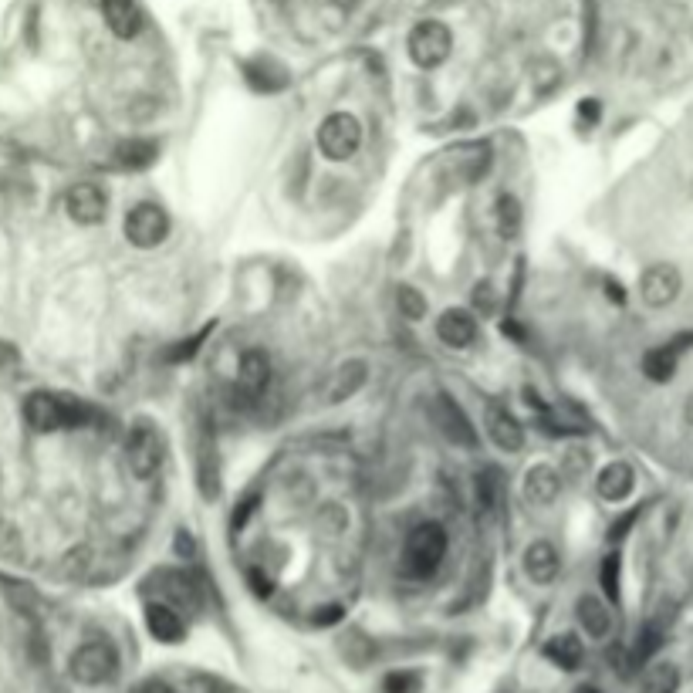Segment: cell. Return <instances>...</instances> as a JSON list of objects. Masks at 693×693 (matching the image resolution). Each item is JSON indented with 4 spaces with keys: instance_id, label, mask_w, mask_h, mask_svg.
<instances>
[{
    "instance_id": "26",
    "label": "cell",
    "mask_w": 693,
    "mask_h": 693,
    "mask_svg": "<svg viewBox=\"0 0 693 693\" xmlns=\"http://www.w3.org/2000/svg\"><path fill=\"white\" fill-rule=\"evenodd\" d=\"M677 687H680V673L673 663H656L643 677V693H677Z\"/></svg>"
},
{
    "instance_id": "12",
    "label": "cell",
    "mask_w": 693,
    "mask_h": 693,
    "mask_svg": "<svg viewBox=\"0 0 693 693\" xmlns=\"http://www.w3.org/2000/svg\"><path fill=\"white\" fill-rule=\"evenodd\" d=\"M437 339L447 349H470L477 339V318L467 308H447L437 318Z\"/></svg>"
},
{
    "instance_id": "16",
    "label": "cell",
    "mask_w": 693,
    "mask_h": 693,
    "mask_svg": "<svg viewBox=\"0 0 693 693\" xmlns=\"http://www.w3.org/2000/svg\"><path fill=\"white\" fill-rule=\"evenodd\" d=\"M153 582L159 585V595H163L166 602H173V606H180V609H197L200 606V589H197V582H193L190 575L163 568V572L153 575Z\"/></svg>"
},
{
    "instance_id": "21",
    "label": "cell",
    "mask_w": 693,
    "mask_h": 693,
    "mask_svg": "<svg viewBox=\"0 0 693 693\" xmlns=\"http://www.w3.org/2000/svg\"><path fill=\"white\" fill-rule=\"evenodd\" d=\"M244 75H247V82H251V88H257V92H281V88L288 85L284 68L278 65V61H271V58L247 61Z\"/></svg>"
},
{
    "instance_id": "15",
    "label": "cell",
    "mask_w": 693,
    "mask_h": 693,
    "mask_svg": "<svg viewBox=\"0 0 693 693\" xmlns=\"http://www.w3.org/2000/svg\"><path fill=\"white\" fill-rule=\"evenodd\" d=\"M102 17L115 38L129 41L142 31V11L136 0H102Z\"/></svg>"
},
{
    "instance_id": "45",
    "label": "cell",
    "mask_w": 693,
    "mask_h": 693,
    "mask_svg": "<svg viewBox=\"0 0 693 693\" xmlns=\"http://www.w3.org/2000/svg\"><path fill=\"white\" fill-rule=\"evenodd\" d=\"M690 193H693V183H690Z\"/></svg>"
},
{
    "instance_id": "34",
    "label": "cell",
    "mask_w": 693,
    "mask_h": 693,
    "mask_svg": "<svg viewBox=\"0 0 693 693\" xmlns=\"http://www.w3.org/2000/svg\"><path fill=\"white\" fill-rule=\"evenodd\" d=\"M636 518H639V508L626 511V514H623V518H619V521H612V528H609V538H612V541L626 538V535H629V528H633V524H636Z\"/></svg>"
},
{
    "instance_id": "30",
    "label": "cell",
    "mask_w": 693,
    "mask_h": 693,
    "mask_svg": "<svg viewBox=\"0 0 693 693\" xmlns=\"http://www.w3.org/2000/svg\"><path fill=\"white\" fill-rule=\"evenodd\" d=\"M599 582L609 602H619V555H606L599 568Z\"/></svg>"
},
{
    "instance_id": "6",
    "label": "cell",
    "mask_w": 693,
    "mask_h": 693,
    "mask_svg": "<svg viewBox=\"0 0 693 693\" xmlns=\"http://www.w3.org/2000/svg\"><path fill=\"white\" fill-rule=\"evenodd\" d=\"M406 48H410V58L420 68H440L443 61L450 58V48H453L450 28H447V24H440V21H420L410 31Z\"/></svg>"
},
{
    "instance_id": "33",
    "label": "cell",
    "mask_w": 693,
    "mask_h": 693,
    "mask_svg": "<svg viewBox=\"0 0 693 693\" xmlns=\"http://www.w3.org/2000/svg\"><path fill=\"white\" fill-rule=\"evenodd\" d=\"M497 491H501V481H497V470L487 467L484 477H477V494H481V504L484 511H494L497 504Z\"/></svg>"
},
{
    "instance_id": "24",
    "label": "cell",
    "mask_w": 693,
    "mask_h": 693,
    "mask_svg": "<svg viewBox=\"0 0 693 693\" xmlns=\"http://www.w3.org/2000/svg\"><path fill=\"white\" fill-rule=\"evenodd\" d=\"M677 362H680V352L666 342L660 349H650L643 355V372H646V379H653V382H670L673 372H677Z\"/></svg>"
},
{
    "instance_id": "29",
    "label": "cell",
    "mask_w": 693,
    "mask_h": 693,
    "mask_svg": "<svg viewBox=\"0 0 693 693\" xmlns=\"http://www.w3.org/2000/svg\"><path fill=\"white\" fill-rule=\"evenodd\" d=\"M210 332H213V322L210 325H203L193 339H186V342H176L173 349H166V362H186V359H193V355L200 352V345L210 339Z\"/></svg>"
},
{
    "instance_id": "19",
    "label": "cell",
    "mask_w": 693,
    "mask_h": 693,
    "mask_svg": "<svg viewBox=\"0 0 693 693\" xmlns=\"http://www.w3.org/2000/svg\"><path fill=\"white\" fill-rule=\"evenodd\" d=\"M524 572H528V579L535 585H552L555 575H558L555 545H548V541H535V545H528V552H524Z\"/></svg>"
},
{
    "instance_id": "11",
    "label": "cell",
    "mask_w": 693,
    "mask_h": 693,
    "mask_svg": "<svg viewBox=\"0 0 693 693\" xmlns=\"http://www.w3.org/2000/svg\"><path fill=\"white\" fill-rule=\"evenodd\" d=\"M65 210L75 224L95 227V224H102V217H105V193L95 183H75L65 193Z\"/></svg>"
},
{
    "instance_id": "38",
    "label": "cell",
    "mask_w": 693,
    "mask_h": 693,
    "mask_svg": "<svg viewBox=\"0 0 693 693\" xmlns=\"http://www.w3.org/2000/svg\"><path fill=\"white\" fill-rule=\"evenodd\" d=\"M254 508H257V494H251V497H247V501H241V504H237V511H234V521H230V524H234V531H237V528H244V524H247V518H251V514H254Z\"/></svg>"
},
{
    "instance_id": "9",
    "label": "cell",
    "mask_w": 693,
    "mask_h": 693,
    "mask_svg": "<svg viewBox=\"0 0 693 693\" xmlns=\"http://www.w3.org/2000/svg\"><path fill=\"white\" fill-rule=\"evenodd\" d=\"M430 416H433V423H437V430L453 443V447H467V450L477 447L474 423L467 420V413L460 410L450 396H433L430 399Z\"/></svg>"
},
{
    "instance_id": "3",
    "label": "cell",
    "mask_w": 693,
    "mask_h": 693,
    "mask_svg": "<svg viewBox=\"0 0 693 693\" xmlns=\"http://www.w3.org/2000/svg\"><path fill=\"white\" fill-rule=\"evenodd\" d=\"M68 670H71V677L78 683H85V687H102V683L115 680V673H119V653H115L112 643H105V639H92V643L78 646Z\"/></svg>"
},
{
    "instance_id": "40",
    "label": "cell",
    "mask_w": 693,
    "mask_h": 693,
    "mask_svg": "<svg viewBox=\"0 0 693 693\" xmlns=\"http://www.w3.org/2000/svg\"><path fill=\"white\" fill-rule=\"evenodd\" d=\"M176 552H180V555H193V541H190V535H186V531H180V538H176Z\"/></svg>"
},
{
    "instance_id": "5",
    "label": "cell",
    "mask_w": 693,
    "mask_h": 693,
    "mask_svg": "<svg viewBox=\"0 0 693 693\" xmlns=\"http://www.w3.org/2000/svg\"><path fill=\"white\" fill-rule=\"evenodd\" d=\"M126 237L139 251H153L170 237V217L159 203H136L126 213Z\"/></svg>"
},
{
    "instance_id": "2",
    "label": "cell",
    "mask_w": 693,
    "mask_h": 693,
    "mask_svg": "<svg viewBox=\"0 0 693 693\" xmlns=\"http://www.w3.org/2000/svg\"><path fill=\"white\" fill-rule=\"evenodd\" d=\"M443 555H447V531H443L440 524L426 521L420 528H413L410 538H406L403 568L413 579H426V575H433L440 568Z\"/></svg>"
},
{
    "instance_id": "41",
    "label": "cell",
    "mask_w": 693,
    "mask_h": 693,
    "mask_svg": "<svg viewBox=\"0 0 693 693\" xmlns=\"http://www.w3.org/2000/svg\"><path fill=\"white\" fill-rule=\"evenodd\" d=\"M139 693H173V690H170V687H166V683H163V680H149V683H146V687H142Z\"/></svg>"
},
{
    "instance_id": "23",
    "label": "cell",
    "mask_w": 693,
    "mask_h": 693,
    "mask_svg": "<svg viewBox=\"0 0 693 693\" xmlns=\"http://www.w3.org/2000/svg\"><path fill=\"white\" fill-rule=\"evenodd\" d=\"M545 656L555 666H562V670H579L585 650H582L579 636L562 633V636H555V639H548V643H545Z\"/></svg>"
},
{
    "instance_id": "1",
    "label": "cell",
    "mask_w": 693,
    "mask_h": 693,
    "mask_svg": "<svg viewBox=\"0 0 693 693\" xmlns=\"http://www.w3.org/2000/svg\"><path fill=\"white\" fill-rule=\"evenodd\" d=\"M24 420L38 433H58V430H78L95 420V410L85 406L82 399L51 396V393H31L24 399Z\"/></svg>"
},
{
    "instance_id": "20",
    "label": "cell",
    "mask_w": 693,
    "mask_h": 693,
    "mask_svg": "<svg viewBox=\"0 0 693 693\" xmlns=\"http://www.w3.org/2000/svg\"><path fill=\"white\" fill-rule=\"evenodd\" d=\"M146 626L159 643H180V639L186 636L180 612H176L173 606H163V602H156V606L146 609Z\"/></svg>"
},
{
    "instance_id": "44",
    "label": "cell",
    "mask_w": 693,
    "mask_h": 693,
    "mask_svg": "<svg viewBox=\"0 0 693 693\" xmlns=\"http://www.w3.org/2000/svg\"><path fill=\"white\" fill-rule=\"evenodd\" d=\"M575 693H599V690H595V687H579Z\"/></svg>"
},
{
    "instance_id": "13",
    "label": "cell",
    "mask_w": 693,
    "mask_h": 693,
    "mask_svg": "<svg viewBox=\"0 0 693 693\" xmlns=\"http://www.w3.org/2000/svg\"><path fill=\"white\" fill-rule=\"evenodd\" d=\"M558 491H562V477H558L555 467L535 464L528 474H524V501L535 504V508H548V504H555Z\"/></svg>"
},
{
    "instance_id": "14",
    "label": "cell",
    "mask_w": 693,
    "mask_h": 693,
    "mask_svg": "<svg viewBox=\"0 0 693 693\" xmlns=\"http://www.w3.org/2000/svg\"><path fill=\"white\" fill-rule=\"evenodd\" d=\"M484 423H487V433H491V440H494L501 450L518 453V450L524 447V430H521V423L514 420V416H511L508 410H504V406H497V403L487 406Z\"/></svg>"
},
{
    "instance_id": "10",
    "label": "cell",
    "mask_w": 693,
    "mask_h": 693,
    "mask_svg": "<svg viewBox=\"0 0 693 693\" xmlns=\"http://www.w3.org/2000/svg\"><path fill=\"white\" fill-rule=\"evenodd\" d=\"M683 291V278L673 264H650L643 274H639V298L650 308H666L680 298Z\"/></svg>"
},
{
    "instance_id": "37",
    "label": "cell",
    "mask_w": 693,
    "mask_h": 693,
    "mask_svg": "<svg viewBox=\"0 0 693 693\" xmlns=\"http://www.w3.org/2000/svg\"><path fill=\"white\" fill-rule=\"evenodd\" d=\"M345 609L342 606H325V609H315V626H335L342 623Z\"/></svg>"
},
{
    "instance_id": "31",
    "label": "cell",
    "mask_w": 693,
    "mask_h": 693,
    "mask_svg": "<svg viewBox=\"0 0 693 693\" xmlns=\"http://www.w3.org/2000/svg\"><path fill=\"white\" fill-rule=\"evenodd\" d=\"M382 690L386 693H416L420 690V673H413V670L389 673V677L382 680Z\"/></svg>"
},
{
    "instance_id": "36",
    "label": "cell",
    "mask_w": 693,
    "mask_h": 693,
    "mask_svg": "<svg viewBox=\"0 0 693 693\" xmlns=\"http://www.w3.org/2000/svg\"><path fill=\"white\" fill-rule=\"evenodd\" d=\"M247 582L254 585V595H271V589H274L271 575H264L261 568H251V572H247Z\"/></svg>"
},
{
    "instance_id": "8",
    "label": "cell",
    "mask_w": 693,
    "mask_h": 693,
    "mask_svg": "<svg viewBox=\"0 0 693 693\" xmlns=\"http://www.w3.org/2000/svg\"><path fill=\"white\" fill-rule=\"evenodd\" d=\"M271 382V362L261 349L244 352L241 369H237V386H234V406H254L257 399L268 393Z\"/></svg>"
},
{
    "instance_id": "43",
    "label": "cell",
    "mask_w": 693,
    "mask_h": 693,
    "mask_svg": "<svg viewBox=\"0 0 693 693\" xmlns=\"http://www.w3.org/2000/svg\"><path fill=\"white\" fill-rule=\"evenodd\" d=\"M683 416H687V423L693 426V396L687 399V410H683Z\"/></svg>"
},
{
    "instance_id": "42",
    "label": "cell",
    "mask_w": 693,
    "mask_h": 693,
    "mask_svg": "<svg viewBox=\"0 0 693 693\" xmlns=\"http://www.w3.org/2000/svg\"><path fill=\"white\" fill-rule=\"evenodd\" d=\"M606 288H609V298H612V301H619V305H623V301H626V295H623V288H619V284H616V281H609V284H606Z\"/></svg>"
},
{
    "instance_id": "17",
    "label": "cell",
    "mask_w": 693,
    "mask_h": 693,
    "mask_svg": "<svg viewBox=\"0 0 693 693\" xmlns=\"http://www.w3.org/2000/svg\"><path fill=\"white\" fill-rule=\"evenodd\" d=\"M366 376H369L366 362H359V359L345 362V366L335 369L332 379H328L325 399H328V403H345V399H352L362 386H366Z\"/></svg>"
},
{
    "instance_id": "28",
    "label": "cell",
    "mask_w": 693,
    "mask_h": 693,
    "mask_svg": "<svg viewBox=\"0 0 693 693\" xmlns=\"http://www.w3.org/2000/svg\"><path fill=\"white\" fill-rule=\"evenodd\" d=\"M396 308H399V315H403V318L420 322V318L426 315V298L413 288V284H399V288H396Z\"/></svg>"
},
{
    "instance_id": "25",
    "label": "cell",
    "mask_w": 693,
    "mask_h": 693,
    "mask_svg": "<svg viewBox=\"0 0 693 693\" xmlns=\"http://www.w3.org/2000/svg\"><path fill=\"white\" fill-rule=\"evenodd\" d=\"M115 156H119V166H126V170H146V166L156 163L159 146L153 139H129L115 149Z\"/></svg>"
},
{
    "instance_id": "35",
    "label": "cell",
    "mask_w": 693,
    "mask_h": 693,
    "mask_svg": "<svg viewBox=\"0 0 693 693\" xmlns=\"http://www.w3.org/2000/svg\"><path fill=\"white\" fill-rule=\"evenodd\" d=\"M17 366H21V355H17V349L11 342L0 339V372H11Z\"/></svg>"
},
{
    "instance_id": "32",
    "label": "cell",
    "mask_w": 693,
    "mask_h": 693,
    "mask_svg": "<svg viewBox=\"0 0 693 693\" xmlns=\"http://www.w3.org/2000/svg\"><path fill=\"white\" fill-rule=\"evenodd\" d=\"M660 629L656 626H646L643 633H639V639H636V650H633V663H646L650 660V656L660 650Z\"/></svg>"
},
{
    "instance_id": "7",
    "label": "cell",
    "mask_w": 693,
    "mask_h": 693,
    "mask_svg": "<svg viewBox=\"0 0 693 693\" xmlns=\"http://www.w3.org/2000/svg\"><path fill=\"white\" fill-rule=\"evenodd\" d=\"M126 464L139 481H149L159 470V464H163V440H159V433L149 423H139L136 430L129 433Z\"/></svg>"
},
{
    "instance_id": "39",
    "label": "cell",
    "mask_w": 693,
    "mask_h": 693,
    "mask_svg": "<svg viewBox=\"0 0 693 693\" xmlns=\"http://www.w3.org/2000/svg\"><path fill=\"white\" fill-rule=\"evenodd\" d=\"M579 115H582V119H589V122H599V102H595V99H585V102L579 105Z\"/></svg>"
},
{
    "instance_id": "22",
    "label": "cell",
    "mask_w": 693,
    "mask_h": 693,
    "mask_svg": "<svg viewBox=\"0 0 693 693\" xmlns=\"http://www.w3.org/2000/svg\"><path fill=\"white\" fill-rule=\"evenodd\" d=\"M575 612H579V623L582 629L589 633L592 639H606L609 636V629H612V616H609V609L602 606L595 595H582L579 599V606H575Z\"/></svg>"
},
{
    "instance_id": "4",
    "label": "cell",
    "mask_w": 693,
    "mask_h": 693,
    "mask_svg": "<svg viewBox=\"0 0 693 693\" xmlns=\"http://www.w3.org/2000/svg\"><path fill=\"white\" fill-rule=\"evenodd\" d=\"M359 146H362V122L352 112L325 115L322 126H318V149H322L325 159L342 163V159H352L359 153Z\"/></svg>"
},
{
    "instance_id": "27",
    "label": "cell",
    "mask_w": 693,
    "mask_h": 693,
    "mask_svg": "<svg viewBox=\"0 0 693 693\" xmlns=\"http://www.w3.org/2000/svg\"><path fill=\"white\" fill-rule=\"evenodd\" d=\"M497 230H501L504 241H514V237L521 234V203L511 197V193H504L501 200H497Z\"/></svg>"
},
{
    "instance_id": "18",
    "label": "cell",
    "mask_w": 693,
    "mask_h": 693,
    "mask_svg": "<svg viewBox=\"0 0 693 693\" xmlns=\"http://www.w3.org/2000/svg\"><path fill=\"white\" fill-rule=\"evenodd\" d=\"M595 487H599V497L602 501H626L629 494H633V487H636V474H633V467L623 464V460H616V464H609V467H602V474H599V481H595Z\"/></svg>"
}]
</instances>
